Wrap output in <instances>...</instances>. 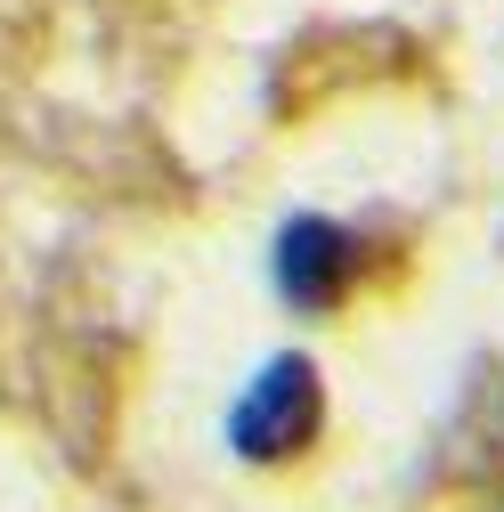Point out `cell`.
I'll use <instances>...</instances> for the list:
<instances>
[{
	"mask_svg": "<svg viewBox=\"0 0 504 512\" xmlns=\"http://www.w3.org/2000/svg\"><path fill=\"white\" fill-rule=\"evenodd\" d=\"M318 423H326L318 366L309 358H269L228 407V447L244 464H293V456H309Z\"/></svg>",
	"mask_w": 504,
	"mask_h": 512,
	"instance_id": "6da1fadb",
	"label": "cell"
},
{
	"mask_svg": "<svg viewBox=\"0 0 504 512\" xmlns=\"http://www.w3.org/2000/svg\"><path fill=\"white\" fill-rule=\"evenodd\" d=\"M358 285H366V236H358V228H342V220H326V212H301V220L277 228V293H285L293 309L326 317V309H342Z\"/></svg>",
	"mask_w": 504,
	"mask_h": 512,
	"instance_id": "7a4b0ae2",
	"label": "cell"
},
{
	"mask_svg": "<svg viewBox=\"0 0 504 512\" xmlns=\"http://www.w3.org/2000/svg\"><path fill=\"white\" fill-rule=\"evenodd\" d=\"M496 512H504V496H496Z\"/></svg>",
	"mask_w": 504,
	"mask_h": 512,
	"instance_id": "3957f363",
	"label": "cell"
}]
</instances>
